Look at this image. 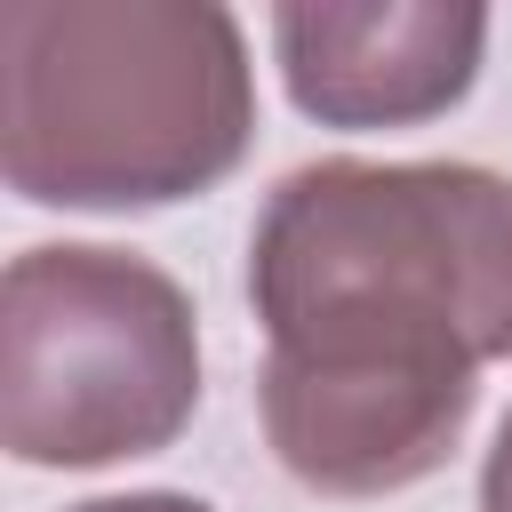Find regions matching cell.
Returning <instances> with one entry per match:
<instances>
[{"mask_svg":"<svg viewBox=\"0 0 512 512\" xmlns=\"http://www.w3.org/2000/svg\"><path fill=\"white\" fill-rule=\"evenodd\" d=\"M272 48L296 112L328 128H408L472 88L488 16L448 0H384V8L288 0L272 8Z\"/></svg>","mask_w":512,"mask_h":512,"instance_id":"4","label":"cell"},{"mask_svg":"<svg viewBox=\"0 0 512 512\" xmlns=\"http://www.w3.org/2000/svg\"><path fill=\"white\" fill-rule=\"evenodd\" d=\"M256 80L216 0H0V176L32 208H168L240 168Z\"/></svg>","mask_w":512,"mask_h":512,"instance_id":"2","label":"cell"},{"mask_svg":"<svg viewBox=\"0 0 512 512\" xmlns=\"http://www.w3.org/2000/svg\"><path fill=\"white\" fill-rule=\"evenodd\" d=\"M72 512H216V504L176 496V488H136V496H96V504H72Z\"/></svg>","mask_w":512,"mask_h":512,"instance_id":"6","label":"cell"},{"mask_svg":"<svg viewBox=\"0 0 512 512\" xmlns=\"http://www.w3.org/2000/svg\"><path fill=\"white\" fill-rule=\"evenodd\" d=\"M480 512H512V416L496 424V448L480 464Z\"/></svg>","mask_w":512,"mask_h":512,"instance_id":"5","label":"cell"},{"mask_svg":"<svg viewBox=\"0 0 512 512\" xmlns=\"http://www.w3.org/2000/svg\"><path fill=\"white\" fill-rule=\"evenodd\" d=\"M264 440L320 496L448 464L480 368L512 360V176L472 160H312L248 240Z\"/></svg>","mask_w":512,"mask_h":512,"instance_id":"1","label":"cell"},{"mask_svg":"<svg viewBox=\"0 0 512 512\" xmlns=\"http://www.w3.org/2000/svg\"><path fill=\"white\" fill-rule=\"evenodd\" d=\"M200 408L192 296L128 248H24L0 280V448L16 464H120Z\"/></svg>","mask_w":512,"mask_h":512,"instance_id":"3","label":"cell"}]
</instances>
